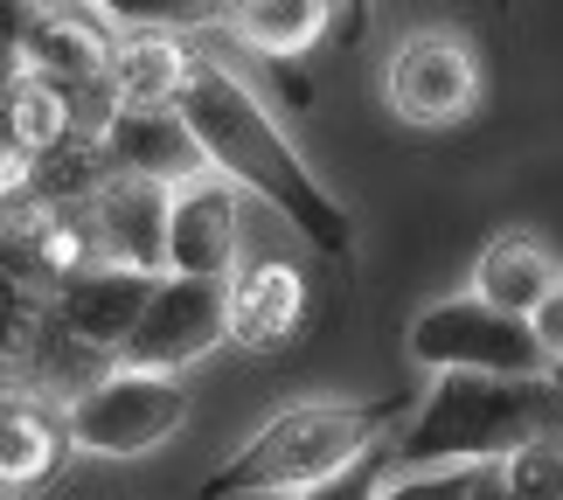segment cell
Listing matches in <instances>:
<instances>
[{
	"instance_id": "obj_14",
	"label": "cell",
	"mask_w": 563,
	"mask_h": 500,
	"mask_svg": "<svg viewBox=\"0 0 563 500\" xmlns=\"http://www.w3.org/2000/svg\"><path fill=\"white\" fill-rule=\"evenodd\" d=\"M70 418H56L42 397L0 389V493H35L49 487L70 459Z\"/></svg>"
},
{
	"instance_id": "obj_8",
	"label": "cell",
	"mask_w": 563,
	"mask_h": 500,
	"mask_svg": "<svg viewBox=\"0 0 563 500\" xmlns=\"http://www.w3.org/2000/svg\"><path fill=\"white\" fill-rule=\"evenodd\" d=\"M244 265V202L230 174H195L167 195V271L230 278Z\"/></svg>"
},
{
	"instance_id": "obj_21",
	"label": "cell",
	"mask_w": 563,
	"mask_h": 500,
	"mask_svg": "<svg viewBox=\"0 0 563 500\" xmlns=\"http://www.w3.org/2000/svg\"><path fill=\"white\" fill-rule=\"evenodd\" d=\"M104 21H119V29H195L202 14V0H91Z\"/></svg>"
},
{
	"instance_id": "obj_13",
	"label": "cell",
	"mask_w": 563,
	"mask_h": 500,
	"mask_svg": "<svg viewBox=\"0 0 563 500\" xmlns=\"http://www.w3.org/2000/svg\"><path fill=\"white\" fill-rule=\"evenodd\" d=\"M307 327V278L286 257H257L230 271V341L251 355H278Z\"/></svg>"
},
{
	"instance_id": "obj_16",
	"label": "cell",
	"mask_w": 563,
	"mask_h": 500,
	"mask_svg": "<svg viewBox=\"0 0 563 500\" xmlns=\"http://www.w3.org/2000/svg\"><path fill=\"white\" fill-rule=\"evenodd\" d=\"M195 49L175 42V29H133L112 49V70H104V91L112 104H175L188 84Z\"/></svg>"
},
{
	"instance_id": "obj_17",
	"label": "cell",
	"mask_w": 563,
	"mask_h": 500,
	"mask_svg": "<svg viewBox=\"0 0 563 500\" xmlns=\"http://www.w3.org/2000/svg\"><path fill=\"white\" fill-rule=\"evenodd\" d=\"M230 21L257 56L292 63V56H307L334 35V0H236Z\"/></svg>"
},
{
	"instance_id": "obj_22",
	"label": "cell",
	"mask_w": 563,
	"mask_h": 500,
	"mask_svg": "<svg viewBox=\"0 0 563 500\" xmlns=\"http://www.w3.org/2000/svg\"><path fill=\"white\" fill-rule=\"evenodd\" d=\"M529 327H536V341H543V355H550V368H563V278L550 286V299L529 313Z\"/></svg>"
},
{
	"instance_id": "obj_26",
	"label": "cell",
	"mask_w": 563,
	"mask_h": 500,
	"mask_svg": "<svg viewBox=\"0 0 563 500\" xmlns=\"http://www.w3.org/2000/svg\"><path fill=\"white\" fill-rule=\"evenodd\" d=\"M230 8H236V0H202V14H209V21H216V14H230Z\"/></svg>"
},
{
	"instance_id": "obj_7",
	"label": "cell",
	"mask_w": 563,
	"mask_h": 500,
	"mask_svg": "<svg viewBox=\"0 0 563 500\" xmlns=\"http://www.w3.org/2000/svg\"><path fill=\"white\" fill-rule=\"evenodd\" d=\"M383 98L404 125H460L473 104H481V56L452 29H418L389 56Z\"/></svg>"
},
{
	"instance_id": "obj_2",
	"label": "cell",
	"mask_w": 563,
	"mask_h": 500,
	"mask_svg": "<svg viewBox=\"0 0 563 500\" xmlns=\"http://www.w3.org/2000/svg\"><path fill=\"white\" fill-rule=\"evenodd\" d=\"M529 438H563V382L556 376H487L445 368L431 397L389 431L397 466H501Z\"/></svg>"
},
{
	"instance_id": "obj_6",
	"label": "cell",
	"mask_w": 563,
	"mask_h": 500,
	"mask_svg": "<svg viewBox=\"0 0 563 500\" xmlns=\"http://www.w3.org/2000/svg\"><path fill=\"white\" fill-rule=\"evenodd\" d=\"M230 341V278H195V271H161L146 307L125 334L119 362L140 368H195Z\"/></svg>"
},
{
	"instance_id": "obj_24",
	"label": "cell",
	"mask_w": 563,
	"mask_h": 500,
	"mask_svg": "<svg viewBox=\"0 0 563 500\" xmlns=\"http://www.w3.org/2000/svg\"><path fill=\"white\" fill-rule=\"evenodd\" d=\"M29 77V56H21V42H0V104H8V91Z\"/></svg>"
},
{
	"instance_id": "obj_12",
	"label": "cell",
	"mask_w": 563,
	"mask_h": 500,
	"mask_svg": "<svg viewBox=\"0 0 563 500\" xmlns=\"http://www.w3.org/2000/svg\"><path fill=\"white\" fill-rule=\"evenodd\" d=\"M119 42L104 35V14L70 8V0H35V21L21 35V56H29L35 77H56L70 91H104V70H112ZM112 98V91H104Z\"/></svg>"
},
{
	"instance_id": "obj_23",
	"label": "cell",
	"mask_w": 563,
	"mask_h": 500,
	"mask_svg": "<svg viewBox=\"0 0 563 500\" xmlns=\"http://www.w3.org/2000/svg\"><path fill=\"white\" fill-rule=\"evenodd\" d=\"M334 35H349V42L369 35V0H334Z\"/></svg>"
},
{
	"instance_id": "obj_19",
	"label": "cell",
	"mask_w": 563,
	"mask_h": 500,
	"mask_svg": "<svg viewBox=\"0 0 563 500\" xmlns=\"http://www.w3.org/2000/svg\"><path fill=\"white\" fill-rule=\"evenodd\" d=\"M389 466H397V459H389V438H383V445L362 452V459H349L341 473H328V480L299 487L292 500H376V493H383V480H389Z\"/></svg>"
},
{
	"instance_id": "obj_18",
	"label": "cell",
	"mask_w": 563,
	"mask_h": 500,
	"mask_svg": "<svg viewBox=\"0 0 563 500\" xmlns=\"http://www.w3.org/2000/svg\"><path fill=\"white\" fill-rule=\"evenodd\" d=\"M501 487L515 500H563V438H529V445H515L501 466Z\"/></svg>"
},
{
	"instance_id": "obj_5",
	"label": "cell",
	"mask_w": 563,
	"mask_h": 500,
	"mask_svg": "<svg viewBox=\"0 0 563 500\" xmlns=\"http://www.w3.org/2000/svg\"><path fill=\"white\" fill-rule=\"evenodd\" d=\"M410 362L445 376V368H487V376H556L543 341H536L529 313H508L481 292L460 299H431V307L410 320Z\"/></svg>"
},
{
	"instance_id": "obj_25",
	"label": "cell",
	"mask_w": 563,
	"mask_h": 500,
	"mask_svg": "<svg viewBox=\"0 0 563 500\" xmlns=\"http://www.w3.org/2000/svg\"><path fill=\"white\" fill-rule=\"evenodd\" d=\"M466 500H515V493L501 487V473H494V466H481V473H473V487H466Z\"/></svg>"
},
{
	"instance_id": "obj_4",
	"label": "cell",
	"mask_w": 563,
	"mask_h": 500,
	"mask_svg": "<svg viewBox=\"0 0 563 500\" xmlns=\"http://www.w3.org/2000/svg\"><path fill=\"white\" fill-rule=\"evenodd\" d=\"M188 382L175 368H140V362H112L104 376L70 403V445L91 459H140V452L167 445L188 424Z\"/></svg>"
},
{
	"instance_id": "obj_3",
	"label": "cell",
	"mask_w": 563,
	"mask_h": 500,
	"mask_svg": "<svg viewBox=\"0 0 563 500\" xmlns=\"http://www.w3.org/2000/svg\"><path fill=\"white\" fill-rule=\"evenodd\" d=\"M410 418V397H369V403H299L278 410L265 431H251L223 466L202 480V500H251V493H299L341 473L383 445Z\"/></svg>"
},
{
	"instance_id": "obj_11",
	"label": "cell",
	"mask_w": 563,
	"mask_h": 500,
	"mask_svg": "<svg viewBox=\"0 0 563 500\" xmlns=\"http://www.w3.org/2000/svg\"><path fill=\"white\" fill-rule=\"evenodd\" d=\"M167 195L161 181H140V174H104L91 195V244L112 265L133 271H167Z\"/></svg>"
},
{
	"instance_id": "obj_1",
	"label": "cell",
	"mask_w": 563,
	"mask_h": 500,
	"mask_svg": "<svg viewBox=\"0 0 563 500\" xmlns=\"http://www.w3.org/2000/svg\"><path fill=\"white\" fill-rule=\"evenodd\" d=\"M175 104H181L188 133L202 140V154H209L216 174H230V181L251 188L265 209H278L320 257H349L355 251L349 209L320 188V174L299 160V146L278 133V119L257 104V91L236 70H223L216 56H195Z\"/></svg>"
},
{
	"instance_id": "obj_9",
	"label": "cell",
	"mask_w": 563,
	"mask_h": 500,
	"mask_svg": "<svg viewBox=\"0 0 563 500\" xmlns=\"http://www.w3.org/2000/svg\"><path fill=\"white\" fill-rule=\"evenodd\" d=\"M98 154L112 174H140V181H161V188L209 174V154L188 133L181 104H112L98 119Z\"/></svg>"
},
{
	"instance_id": "obj_10",
	"label": "cell",
	"mask_w": 563,
	"mask_h": 500,
	"mask_svg": "<svg viewBox=\"0 0 563 500\" xmlns=\"http://www.w3.org/2000/svg\"><path fill=\"white\" fill-rule=\"evenodd\" d=\"M154 278L161 271H133V265L98 257V265L56 278V286H49V313H56V327L77 334L91 355L119 362V347H125V334H133V320L146 307V292H154Z\"/></svg>"
},
{
	"instance_id": "obj_15",
	"label": "cell",
	"mask_w": 563,
	"mask_h": 500,
	"mask_svg": "<svg viewBox=\"0 0 563 500\" xmlns=\"http://www.w3.org/2000/svg\"><path fill=\"white\" fill-rule=\"evenodd\" d=\"M556 278H563V265L550 257L543 236H529V230H501L473 257V292L494 299V307H508V313H536Z\"/></svg>"
},
{
	"instance_id": "obj_20",
	"label": "cell",
	"mask_w": 563,
	"mask_h": 500,
	"mask_svg": "<svg viewBox=\"0 0 563 500\" xmlns=\"http://www.w3.org/2000/svg\"><path fill=\"white\" fill-rule=\"evenodd\" d=\"M481 466H397L376 500H466Z\"/></svg>"
}]
</instances>
